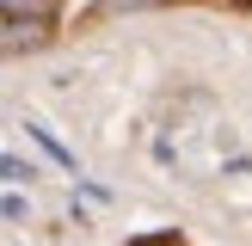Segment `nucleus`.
Returning a JSON list of instances; mask_svg holds the SVG:
<instances>
[{
  "instance_id": "f03ea898",
  "label": "nucleus",
  "mask_w": 252,
  "mask_h": 246,
  "mask_svg": "<svg viewBox=\"0 0 252 246\" xmlns=\"http://www.w3.org/2000/svg\"><path fill=\"white\" fill-rule=\"evenodd\" d=\"M25 129H31V135H37V142H43V154H49V160H62V166H74V154H68V148H62V142H56V135H49V129H43V123H25Z\"/></svg>"
},
{
  "instance_id": "f257e3e1",
  "label": "nucleus",
  "mask_w": 252,
  "mask_h": 246,
  "mask_svg": "<svg viewBox=\"0 0 252 246\" xmlns=\"http://www.w3.org/2000/svg\"><path fill=\"white\" fill-rule=\"evenodd\" d=\"M62 0H6V19H49Z\"/></svg>"
}]
</instances>
